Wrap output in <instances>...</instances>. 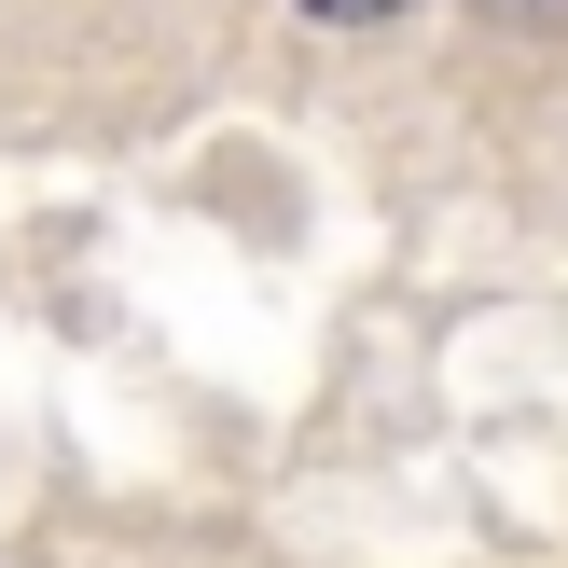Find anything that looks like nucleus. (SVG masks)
Masks as SVG:
<instances>
[{
	"instance_id": "1",
	"label": "nucleus",
	"mask_w": 568,
	"mask_h": 568,
	"mask_svg": "<svg viewBox=\"0 0 568 568\" xmlns=\"http://www.w3.org/2000/svg\"><path fill=\"white\" fill-rule=\"evenodd\" d=\"M305 14H333V28H375V14H403V0H305Z\"/></svg>"
},
{
	"instance_id": "2",
	"label": "nucleus",
	"mask_w": 568,
	"mask_h": 568,
	"mask_svg": "<svg viewBox=\"0 0 568 568\" xmlns=\"http://www.w3.org/2000/svg\"><path fill=\"white\" fill-rule=\"evenodd\" d=\"M486 14H568V0H486Z\"/></svg>"
}]
</instances>
